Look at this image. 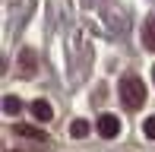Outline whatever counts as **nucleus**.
I'll use <instances>...</instances> for the list:
<instances>
[{
    "mask_svg": "<svg viewBox=\"0 0 155 152\" xmlns=\"http://www.w3.org/2000/svg\"><path fill=\"white\" fill-rule=\"evenodd\" d=\"M120 101H124V108H130V111H136V108L146 105V86H143L139 76H133V73L120 76Z\"/></svg>",
    "mask_w": 155,
    "mask_h": 152,
    "instance_id": "obj_1",
    "label": "nucleus"
},
{
    "mask_svg": "<svg viewBox=\"0 0 155 152\" xmlns=\"http://www.w3.org/2000/svg\"><path fill=\"white\" fill-rule=\"evenodd\" d=\"M35 70H38V54L32 51V48H22L19 51V76H35Z\"/></svg>",
    "mask_w": 155,
    "mask_h": 152,
    "instance_id": "obj_2",
    "label": "nucleus"
},
{
    "mask_svg": "<svg viewBox=\"0 0 155 152\" xmlns=\"http://www.w3.org/2000/svg\"><path fill=\"white\" fill-rule=\"evenodd\" d=\"M98 133H101L104 140H114V136L120 133V121H117L114 114H101L98 117Z\"/></svg>",
    "mask_w": 155,
    "mask_h": 152,
    "instance_id": "obj_3",
    "label": "nucleus"
},
{
    "mask_svg": "<svg viewBox=\"0 0 155 152\" xmlns=\"http://www.w3.org/2000/svg\"><path fill=\"white\" fill-rule=\"evenodd\" d=\"M32 114H35V121L48 124V121L54 117V108H51V101H45V98H35V101H32Z\"/></svg>",
    "mask_w": 155,
    "mask_h": 152,
    "instance_id": "obj_4",
    "label": "nucleus"
},
{
    "mask_svg": "<svg viewBox=\"0 0 155 152\" xmlns=\"http://www.w3.org/2000/svg\"><path fill=\"white\" fill-rule=\"evenodd\" d=\"M16 133H19V136H29V140H48V133H45V130L32 127V124H19V127H16Z\"/></svg>",
    "mask_w": 155,
    "mask_h": 152,
    "instance_id": "obj_5",
    "label": "nucleus"
},
{
    "mask_svg": "<svg viewBox=\"0 0 155 152\" xmlns=\"http://www.w3.org/2000/svg\"><path fill=\"white\" fill-rule=\"evenodd\" d=\"M143 45L149 48V51H155V19H146V25H143Z\"/></svg>",
    "mask_w": 155,
    "mask_h": 152,
    "instance_id": "obj_6",
    "label": "nucleus"
},
{
    "mask_svg": "<svg viewBox=\"0 0 155 152\" xmlns=\"http://www.w3.org/2000/svg\"><path fill=\"white\" fill-rule=\"evenodd\" d=\"M19 111H22V101L16 95H6L3 98V114H19Z\"/></svg>",
    "mask_w": 155,
    "mask_h": 152,
    "instance_id": "obj_7",
    "label": "nucleus"
},
{
    "mask_svg": "<svg viewBox=\"0 0 155 152\" xmlns=\"http://www.w3.org/2000/svg\"><path fill=\"white\" fill-rule=\"evenodd\" d=\"M70 136H76V140L89 136V124L86 121H73V124H70Z\"/></svg>",
    "mask_w": 155,
    "mask_h": 152,
    "instance_id": "obj_8",
    "label": "nucleus"
},
{
    "mask_svg": "<svg viewBox=\"0 0 155 152\" xmlns=\"http://www.w3.org/2000/svg\"><path fill=\"white\" fill-rule=\"evenodd\" d=\"M143 133L149 136V140H155V117H149V121L143 124Z\"/></svg>",
    "mask_w": 155,
    "mask_h": 152,
    "instance_id": "obj_9",
    "label": "nucleus"
},
{
    "mask_svg": "<svg viewBox=\"0 0 155 152\" xmlns=\"http://www.w3.org/2000/svg\"><path fill=\"white\" fill-rule=\"evenodd\" d=\"M152 79H155V67H152Z\"/></svg>",
    "mask_w": 155,
    "mask_h": 152,
    "instance_id": "obj_10",
    "label": "nucleus"
}]
</instances>
